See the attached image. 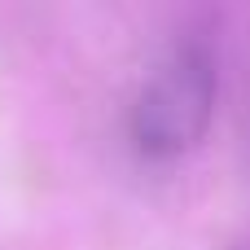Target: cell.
<instances>
[{
  "label": "cell",
  "mask_w": 250,
  "mask_h": 250,
  "mask_svg": "<svg viewBox=\"0 0 250 250\" xmlns=\"http://www.w3.org/2000/svg\"><path fill=\"white\" fill-rule=\"evenodd\" d=\"M215 105L220 48L211 31H185L145 70L127 105V141L145 163H180L207 141Z\"/></svg>",
  "instance_id": "6da1fadb"
},
{
  "label": "cell",
  "mask_w": 250,
  "mask_h": 250,
  "mask_svg": "<svg viewBox=\"0 0 250 250\" xmlns=\"http://www.w3.org/2000/svg\"><path fill=\"white\" fill-rule=\"evenodd\" d=\"M233 250H250V246H233Z\"/></svg>",
  "instance_id": "7a4b0ae2"
}]
</instances>
